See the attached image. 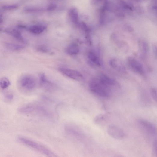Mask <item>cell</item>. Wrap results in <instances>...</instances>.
I'll return each instance as SVG.
<instances>
[{
    "instance_id": "cell-1",
    "label": "cell",
    "mask_w": 157,
    "mask_h": 157,
    "mask_svg": "<svg viewBox=\"0 0 157 157\" xmlns=\"http://www.w3.org/2000/svg\"><path fill=\"white\" fill-rule=\"evenodd\" d=\"M19 112L25 115H35L49 117L51 115L49 110L45 106L37 103H30L23 106L18 110Z\"/></svg>"
},
{
    "instance_id": "cell-2",
    "label": "cell",
    "mask_w": 157,
    "mask_h": 157,
    "mask_svg": "<svg viewBox=\"0 0 157 157\" xmlns=\"http://www.w3.org/2000/svg\"><path fill=\"white\" fill-rule=\"evenodd\" d=\"M89 87L92 92L102 97H110L114 91L112 88L103 83L99 78H93L90 80Z\"/></svg>"
},
{
    "instance_id": "cell-3",
    "label": "cell",
    "mask_w": 157,
    "mask_h": 157,
    "mask_svg": "<svg viewBox=\"0 0 157 157\" xmlns=\"http://www.w3.org/2000/svg\"><path fill=\"white\" fill-rule=\"evenodd\" d=\"M19 142L38 152L49 157H55L56 154L48 148L35 141L23 137L18 138Z\"/></svg>"
},
{
    "instance_id": "cell-4",
    "label": "cell",
    "mask_w": 157,
    "mask_h": 157,
    "mask_svg": "<svg viewBox=\"0 0 157 157\" xmlns=\"http://www.w3.org/2000/svg\"><path fill=\"white\" fill-rule=\"evenodd\" d=\"M36 82L35 78L30 75H26L21 78L20 85L22 88L25 91L33 90L36 86Z\"/></svg>"
},
{
    "instance_id": "cell-5",
    "label": "cell",
    "mask_w": 157,
    "mask_h": 157,
    "mask_svg": "<svg viewBox=\"0 0 157 157\" xmlns=\"http://www.w3.org/2000/svg\"><path fill=\"white\" fill-rule=\"evenodd\" d=\"M39 77L40 85L43 89L49 92H52L57 89V85L47 79L44 73L40 74Z\"/></svg>"
},
{
    "instance_id": "cell-6",
    "label": "cell",
    "mask_w": 157,
    "mask_h": 157,
    "mask_svg": "<svg viewBox=\"0 0 157 157\" xmlns=\"http://www.w3.org/2000/svg\"><path fill=\"white\" fill-rule=\"evenodd\" d=\"M59 71L62 74L72 78V79L81 81L83 80V75L80 72L72 69L64 68H60Z\"/></svg>"
},
{
    "instance_id": "cell-7",
    "label": "cell",
    "mask_w": 157,
    "mask_h": 157,
    "mask_svg": "<svg viewBox=\"0 0 157 157\" xmlns=\"http://www.w3.org/2000/svg\"><path fill=\"white\" fill-rule=\"evenodd\" d=\"M127 63L129 67L134 72L141 75L144 74V71L142 65L135 59L129 57L128 58Z\"/></svg>"
},
{
    "instance_id": "cell-8",
    "label": "cell",
    "mask_w": 157,
    "mask_h": 157,
    "mask_svg": "<svg viewBox=\"0 0 157 157\" xmlns=\"http://www.w3.org/2000/svg\"><path fill=\"white\" fill-rule=\"evenodd\" d=\"M99 78L103 83L112 88L114 91L120 88L119 85L115 81L104 74H101Z\"/></svg>"
},
{
    "instance_id": "cell-9",
    "label": "cell",
    "mask_w": 157,
    "mask_h": 157,
    "mask_svg": "<svg viewBox=\"0 0 157 157\" xmlns=\"http://www.w3.org/2000/svg\"><path fill=\"white\" fill-rule=\"evenodd\" d=\"M107 132L110 136L117 139H122L125 136L122 130L115 125H109L107 129Z\"/></svg>"
},
{
    "instance_id": "cell-10",
    "label": "cell",
    "mask_w": 157,
    "mask_h": 157,
    "mask_svg": "<svg viewBox=\"0 0 157 157\" xmlns=\"http://www.w3.org/2000/svg\"><path fill=\"white\" fill-rule=\"evenodd\" d=\"M5 32L10 35L16 39L21 42L24 44H26V41L22 36L19 31L16 29L7 30Z\"/></svg>"
},
{
    "instance_id": "cell-11",
    "label": "cell",
    "mask_w": 157,
    "mask_h": 157,
    "mask_svg": "<svg viewBox=\"0 0 157 157\" xmlns=\"http://www.w3.org/2000/svg\"><path fill=\"white\" fill-rule=\"evenodd\" d=\"M65 130L69 134L75 136H81L82 135L81 131L75 125L72 124H68L66 125Z\"/></svg>"
},
{
    "instance_id": "cell-12",
    "label": "cell",
    "mask_w": 157,
    "mask_h": 157,
    "mask_svg": "<svg viewBox=\"0 0 157 157\" xmlns=\"http://www.w3.org/2000/svg\"><path fill=\"white\" fill-rule=\"evenodd\" d=\"M109 64L112 67L119 72H125V68L122 62L117 59H112L110 60Z\"/></svg>"
},
{
    "instance_id": "cell-13",
    "label": "cell",
    "mask_w": 157,
    "mask_h": 157,
    "mask_svg": "<svg viewBox=\"0 0 157 157\" xmlns=\"http://www.w3.org/2000/svg\"><path fill=\"white\" fill-rule=\"evenodd\" d=\"M66 53L70 55H75L80 52V48L76 43H72L68 46L65 50Z\"/></svg>"
},
{
    "instance_id": "cell-14",
    "label": "cell",
    "mask_w": 157,
    "mask_h": 157,
    "mask_svg": "<svg viewBox=\"0 0 157 157\" xmlns=\"http://www.w3.org/2000/svg\"><path fill=\"white\" fill-rule=\"evenodd\" d=\"M140 124L148 131L152 134H156L157 133L156 128L152 123L145 120L140 121Z\"/></svg>"
},
{
    "instance_id": "cell-15",
    "label": "cell",
    "mask_w": 157,
    "mask_h": 157,
    "mask_svg": "<svg viewBox=\"0 0 157 157\" xmlns=\"http://www.w3.org/2000/svg\"><path fill=\"white\" fill-rule=\"evenodd\" d=\"M5 46L6 49L13 51L21 50L25 48V45L24 44H19L11 43H6Z\"/></svg>"
},
{
    "instance_id": "cell-16",
    "label": "cell",
    "mask_w": 157,
    "mask_h": 157,
    "mask_svg": "<svg viewBox=\"0 0 157 157\" xmlns=\"http://www.w3.org/2000/svg\"><path fill=\"white\" fill-rule=\"evenodd\" d=\"M46 29V27L45 26L36 25L30 26L28 30L31 33L39 35L42 33Z\"/></svg>"
},
{
    "instance_id": "cell-17",
    "label": "cell",
    "mask_w": 157,
    "mask_h": 157,
    "mask_svg": "<svg viewBox=\"0 0 157 157\" xmlns=\"http://www.w3.org/2000/svg\"><path fill=\"white\" fill-rule=\"evenodd\" d=\"M69 15L72 22L75 25H79L78 23V14L77 9L72 8L69 11Z\"/></svg>"
},
{
    "instance_id": "cell-18",
    "label": "cell",
    "mask_w": 157,
    "mask_h": 157,
    "mask_svg": "<svg viewBox=\"0 0 157 157\" xmlns=\"http://www.w3.org/2000/svg\"><path fill=\"white\" fill-rule=\"evenodd\" d=\"M88 57L90 61L98 66L100 65L99 58L95 53L92 51H90L88 54Z\"/></svg>"
},
{
    "instance_id": "cell-19",
    "label": "cell",
    "mask_w": 157,
    "mask_h": 157,
    "mask_svg": "<svg viewBox=\"0 0 157 157\" xmlns=\"http://www.w3.org/2000/svg\"><path fill=\"white\" fill-rule=\"evenodd\" d=\"M10 85V82L6 77H3L0 81V86L2 89H5L8 88Z\"/></svg>"
},
{
    "instance_id": "cell-20",
    "label": "cell",
    "mask_w": 157,
    "mask_h": 157,
    "mask_svg": "<svg viewBox=\"0 0 157 157\" xmlns=\"http://www.w3.org/2000/svg\"><path fill=\"white\" fill-rule=\"evenodd\" d=\"M36 48L38 51L43 53H48L51 51L48 47L45 45H38Z\"/></svg>"
},
{
    "instance_id": "cell-21",
    "label": "cell",
    "mask_w": 157,
    "mask_h": 157,
    "mask_svg": "<svg viewBox=\"0 0 157 157\" xmlns=\"http://www.w3.org/2000/svg\"><path fill=\"white\" fill-rule=\"evenodd\" d=\"M139 43L140 50L144 54L146 53L148 50V46L147 43L145 41H141Z\"/></svg>"
},
{
    "instance_id": "cell-22",
    "label": "cell",
    "mask_w": 157,
    "mask_h": 157,
    "mask_svg": "<svg viewBox=\"0 0 157 157\" xmlns=\"http://www.w3.org/2000/svg\"><path fill=\"white\" fill-rule=\"evenodd\" d=\"M119 5L122 8L126 10H132V8L126 2L122 1V0H119Z\"/></svg>"
},
{
    "instance_id": "cell-23",
    "label": "cell",
    "mask_w": 157,
    "mask_h": 157,
    "mask_svg": "<svg viewBox=\"0 0 157 157\" xmlns=\"http://www.w3.org/2000/svg\"><path fill=\"white\" fill-rule=\"evenodd\" d=\"M105 118L104 115L102 114L99 115L95 118V122L97 124L102 123L105 120Z\"/></svg>"
},
{
    "instance_id": "cell-24",
    "label": "cell",
    "mask_w": 157,
    "mask_h": 157,
    "mask_svg": "<svg viewBox=\"0 0 157 157\" xmlns=\"http://www.w3.org/2000/svg\"><path fill=\"white\" fill-rule=\"evenodd\" d=\"M18 6L17 5H6L3 7V8L5 10H10L16 9L18 8Z\"/></svg>"
},
{
    "instance_id": "cell-25",
    "label": "cell",
    "mask_w": 157,
    "mask_h": 157,
    "mask_svg": "<svg viewBox=\"0 0 157 157\" xmlns=\"http://www.w3.org/2000/svg\"><path fill=\"white\" fill-rule=\"evenodd\" d=\"M151 95L154 99L155 101H157V92L155 90L153 89L151 90Z\"/></svg>"
},
{
    "instance_id": "cell-26",
    "label": "cell",
    "mask_w": 157,
    "mask_h": 157,
    "mask_svg": "<svg viewBox=\"0 0 157 157\" xmlns=\"http://www.w3.org/2000/svg\"><path fill=\"white\" fill-rule=\"evenodd\" d=\"M153 149L154 154L157 156V141H155L154 142Z\"/></svg>"
},
{
    "instance_id": "cell-27",
    "label": "cell",
    "mask_w": 157,
    "mask_h": 157,
    "mask_svg": "<svg viewBox=\"0 0 157 157\" xmlns=\"http://www.w3.org/2000/svg\"><path fill=\"white\" fill-rule=\"evenodd\" d=\"M56 8V5L54 4H51L50 5L48 8H47V10L51 11L54 10Z\"/></svg>"
},
{
    "instance_id": "cell-28",
    "label": "cell",
    "mask_w": 157,
    "mask_h": 157,
    "mask_svg": "<svg viewBox=\"0 0 157 157\" xmlns=\"http://www.w3.org/2000/svg\"><path fill=\"white\" fill-rule=\"evenodd\" d=\"M5 98L7 100L10 101L13 99V95L12 94H8L5 96Z\"/></svg>"
},
{
    "instance_id": "cell-29",
    "label": "cell",
    "mask_w": 157,
    "mask_h": 157,
    "mask_svg": "<svg viewBox=\"0 0 157 157\" xmlns=\"http://www.w3.org/2000/svg\"><path fill=\"white\" fill-rule=\"evenodd\" d=\"M102 0H92L91 3L93 5H97L99 4Z\"/></svg>"
},
{
    "instance_id": "cell-30",
    "label": "cell",
    "mask_w": 157,
    "mask_h": 157,
    "mask_svg": "<svg viewBox=\"0 0 157 157\" xmlns=\"http://www.w3.org/2000/svg\"><path fill=\"white\" fill-rule=\"evenodd\" d=\"M154 51L155 55L157 56V45H155L154 48Z\"/></svg>"
}]
</instances>
